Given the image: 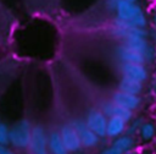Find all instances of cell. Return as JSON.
Instances as JSON below:
<instances>
[{
  "label": "cell",
  "instance_id": "1",
  "mask_svg": "<svg viewBox=\"0 0 156 154\" xmlns=\"http://www.w3.org/2000/svg\"><path fill=\"white\" fill-rule=\"evenodd\" d=\"M32 128L27 120H20L10 128V143L17 148L27 147L30 142Z\"/></svg>",
  "mask_w": 156,
  "mask_h": 154
},
{
  "label": "cell",
  "instance_id": "2",
  "mask_svg": "<svg viewBox=\"0 0 156 154\" xmlns=\"http://www.w3.org/2000/svg\"><path fill=\"white\" fill-rule=\"evenodd\" d=\"M48 139L45 131L41 126H35L32 128V137L29 147L33 154H48Z\"/></svg>",
  "mask_w": 156,
  "mask_h": 154
},
{
  "label": "cell",
  "instance_id": "3",
  "mask_svg": "<svg viewBox=\"0 0 156 154\" xmlns=\"http://www.w3.org/2000/svg\"><path fill=\"white\" fill-rule=\"evenodd\" d=\"M61 137L68 152H76L80 148L82 142L77 130L72 125H66L61 128Z\"/></svg>",
  "mask_w": 156,
  "mask_h": 154
},
{
  "label": "cell",
  "instance_id": "4",
  "mask_svg": "<svg viewBox=\"0 0 156 154\" xmlns=\"http://www.w3.org/2000/svg\"><path fill=\"white\" fill-rule=\"evenodd\" d=\"M87 125L98 136L102 137V136L106 134L107 121H106L105 115L102 112H100V111H90L88 114V117H87Z\"/></svg>",
  "mask_w": 156,
  "mask_h": 154
},
{
  "label": "cell",
  "instance_id": "5",
  "mask_svg": "<svg viewBox=\"0 0 156 154\" xmlns=\"http://www.w3.org/2000/svg\"><path fill=\"white\" fill-rule=\"evenodd\" d=\"M72 126L77 130L79 138H80V142L84 147H91V145H95L98 143V134L95 132H93L88 127L87 123H84L82 121H74L72 123Z\"/></svg>",
  "mask_w": 156,
  "mask_h": 154
},
{
  "label": "cell",
  "instance_id": "6",
  "mask_svg": "<svg viewBox=\"0 0 156 154\" xmlns=\"http://www.w3.org/2000/svg\"><path fill=\"white\" fill-rule=\"evenodd\" d=\"M141 12H143L141 7L138 6L135 2H123V4H119L116 9L117 18L122 21H129L136 17L138 15H140Z\"/></svg>",
  "mask_w": 156,
  "mask_h": 154
},
{
  "label": "cell",
  "instance_id": "7",
  "mask_svg": "<svg viewBox=\"0 0 156 154\" xmlns=\"http://www.w3.org/2000/svg\"><path fill=\"white\" fill-rule=\"evenodd\" d=\"M104 114L110 116V117H121L124 121H128L132 117V110L123 108L118 104L113 103H108L104 106Z\"/></svg>",
  "mask_w": 156,
  "mask_h": 154
},
{
  "label": "cell",
  "instance_id": "8",
  "mask_svg": "<svg viewBox=\"0 0 156 154\" xmlns=\"http://www.w3.org/2000/svg\"><path fill=\"white\" fill-rule=\"evenodd\" d=\"M113 34L124 39L128 38H145L146 37V31L144 28H139V27H119V26H115V28L112 29Z\"/></svg>",
  "mask_w": 156,
  "mask_h": 154
},
{
  "label": "cell",
  "instance_id": "9",
  "mask_svg": "<svg viewBox=\"0 0 156 154\" xmlns=\"http://www.w3.org/2000/svg\"><path fill=\"white\" fill-rule=\"evenodd\" d=\"M113 101L116 104L123 106V108L129 109V110L135 109L140 103V100H139V98L136 95L129 94V93H126V92H122V90L113 95Z\"/></svg>",
  "mask_w": 156,
  "mask_h": 154
},
{
  "label": "cell",
  "instance_id": "10",
  "mask_svg": "<svg viewBox=\"0 0 156 154\" xmlns=\"http://www.w3.org/2000/svg\"><path fill=\"white\" fill-rule=\"evenodd\" d=\"M118 55L126 64H143L145 60L144 54L135 51V50H132L124 45L118 48Z\"/></svg>",
  "mask_w": 156,
  "mask_h": 154
},
{
  "label": "cell",
  "instance_id": "11",
  "mask_svg": "<svg viewBox=\"0 0 156 154\" xmlns=\"http://www.w3.org/2000/svg\"><path fill=\"white\" fill-rule=\"evenodd\" d=\"M123 73L126 77L138 79L140 82L145 81L147 77V73L145 68L140 64H124L123 65Z\"/></svg>",
  "mask_w": 156,
  "mask_h": 154
},
{
  "label": "cell",
  "instance_id": "12",
  "mask_svg": "<svg viewBox=\"0 0 156 154\" xmlns=\"http://www.w3.org/2000/svg\"><path fill=\"white\" fill-rule=\"evenodd\" d=\"M48 144H49V148L52 154H67L68 153V150L62 141L61 133H58V132H52L50 134Z\"/></svg>",
  "mask_w": 156,
  "mask_h": 154
},
{
  "label": "cell",
  "instance_id": "13",
  "mask_svg": "<svg viewBox=\"0 0 156 154\" xmlns=\"http://www.w3.org/2000/svg\"><path fill=\"white\" fill-rule=\"evenodd\" d=\"M119 88H121L122 92H126V93L136 95L138 93L141 92L143 86H141V82L140 81L134 79V78H129V77H126L124 76V78L119 83Z\"/></svg>",
  "mask_w": 156,
  "mask_h": 154
},
{
  "label": "cell",
  "instance_id": "14",
  "mask_svg": "<svg viewBox=\"0 0 156 154\" xmlns=\"http://www.w3.org/2000/svg\"><path fill=\"white\" fill-rule=\"evenodd\" d=\"M124 123H126V121L121 117H110V120L107 121L106 134H108L110 137L121 134L124 130Z\"/></svg>",
  "mask_w": 156,
  "mask_h": 154
},
{
  "label": "cell",
  "instance_id": "15",
  "mask_svg": "<svg viewBox=\"0 0 156 154\" xmlns=\"http://www.w3.org/2000/svg\"><path fill=\"white\" fill-rule=\"evenodd\" d=\"M124 46L132 49V50H135V51H139L141 54L145 53V50L147 49V43L145 40V38H128V39H124Z\"/></svg>",
  "mask_w": 156,
  "mask_h": 154
},
{
  "label": "cell",
  "instance_id": "16",
  "mask_svg": "<svg viewBox=\"0 0 156 154\" xmlns=\"http://www.w3.org/2000/svg\"><path fill=\"white\" fill-rule=\"evenodd\" d=\"M113 145H115V147H117L118 149H121L122 152H124V150H128V149L133 145V139H132L130 137H128V136L119 137L118 139H116V141H115Z\"/></svg>",
  "mask_w": 156,
  "mask_h": 154
},
{
  "label": "cell",
  "instance_id": "17",
  "mask_svg": "<svg viewBox=\"0 0 156 154\" xmlns=\"http://www.w3.org/2000/svg\"><path fill=\"white\" fill-rule=\"evenodd\" d=\"M140 132L144 139H150L155 134V127L151 123H144L143 126H140Z\"/></svg>",
  "mask_w": 156,
  "mask_h": 154
},
{
  "label": "cell",
  "instance_id": "18",
  "mask_svg": "<svg viewBox=\"0 0 156 154\" xmlns=\"http://www.w3.org/2000/svg\"><path fill=\"white\" fill-rule=\"evenodd\" d=\"M10 142V130L6 125L0 123V144H6Z\"/></svg>",
  "mask_w": 156,
  "mask_h": 154
},
{
  "label": "cell",
  "instance_id": "19",
  "mask_svg": "<svg viewBox=\"0 0 156 154\" xmlns=\"http://www.w3.org/2000/svg\"><path fill=\"white\" fill-rule=\"evenodd\" d=\"M123 2H136V0H107L106 5L110 10H116L117 6L119 4H123Z\"/></svg>",
  "mask_w": 156,
  "mask_h": 154
},
{
  "label": "cell",
  "instance_id": "20",
  "mask_svg": "<svg viewBox=\"0 0 156 154\" xmlns=\"http://www.w3.org/2000/svg\"><path fill=\"white\" fill-rule=\"evenodd\" d=\"M123 152L121 150V149H118L117 147H115V145H112V147H110V148H107V149H105L101 154H122Z\"/></svg>",
  "mask_w": 156,
  "mask_h": 154
},
{
  "label": "cell",
  "instance_id": "21",
  "mask_svg": "<svg viewBox=\"0 0 156 154\" xmlns=\"http://www.w3.org/2000/svg\"><path fill=\"white\" fill-rule=\"evenodd\" d=\"M0 154H12V152L5 147V144H0Z\"/></svg>",
  "mask_w": 156,
  "mask_h": 154
},
{
  "label": "cell",
  "instance_id": "22",
  "mask_svg": "<svg viewBox=\"0 0 156 154\" xmlns=\"http://www.w3.org/2000/svg\"><path fill=\"white\" fill-rule=\"evenodd\" d=\"M154 24H155V27H156V12H155V15H154Z\"/></svg>",
  "mask_w": 156,
  "mask_h": 154
},
{
  "label": "cell",
  "instance_id": "23",
  "mask_svg": "<svg viewBox=\"0 0 156 154\" xmlns=\"http://www.w3.org/2000/svg\"><path fill=\"white\" fill-rule=\"evenodd\" d=\"M126 154H135V153H126Z\"/></svg>",
  "mask_w": 156,
  "mask_h": 154
}]
</instances>
